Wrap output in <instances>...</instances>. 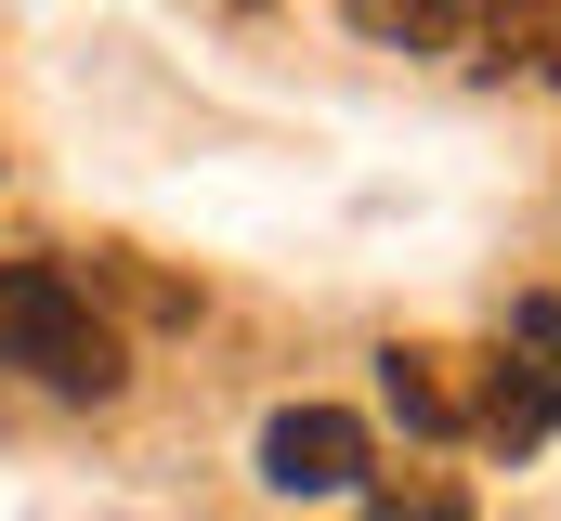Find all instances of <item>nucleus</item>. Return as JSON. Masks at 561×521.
I'll return each instance as SVG.
<instances>
[{"instance_id": "f257e3e1", "label": "nucleus", "mask_w": 561, "mask_h": 521, "mask_svg": "<svg viewBox=\"0 0 561 521\" xmlns=\"http://www.w3.org/2000/svg\"><path fill=\"white\" fill-rule=\"evenodd\" d=\"M0 366L39 391H66V404H118L131 391V339H118V313L92 300V274H66V260H0Z\"/></svg>"}, {"instance_id": "f03ea898", "label": "nucleus", "mask_w": 561, "mask_h": 521, "mask_svg": "<svg viewBox=\"0 0 561 521\" xmlns=\"http://www.w3.org/2000/svg\"><path fill=\"white\" fill-rule=\"evenodd\" d=\"M366 470H379V443H366L353 404H287V417H262V483L275 496H353Z\"/></svg>"}, {"instance_id": "7ed1b4c3", "label": "nucleus", "mask_w": 561, "mask_h": 521, "mask_svg": "<svg viewBox=\"0 0 561 521\" xmlns=\"http://www.w3.org/2000/svg\"><path fill=\"white\" fill-rule=\"evenodd\" d=\"M444 53L457 66H496V79H561V0H431Z\"/></svg>"}, {"instance_id": "20e7f679", "label": "nucleus", "mask_w": 561, "mask_h": 521, "mask_svg": "<svg viewBox=\"0 0 561 521\" xmlns=\"http://www.w3.org/2000/svg\"><path fill=\"white\" fill-rule=\"evenodd\" d=\"M379 391L392 417L431 430V443H470V404H483V352H444V339H392L379 352Z\"/></svg>"}, {"instance_id": "39448f33", "label": "nucleus", "mask_w": 561, "mask_h": 521, "mask_svg": "<svg viewBox=\"0 0 561 521\" xmlns=\"http://www.w3.org/2000/svg\"><path fill=\"white\" fill-rule=\"evenodd\" d=\"M561 430V379H536L523 352H483V404H470V443H549Z\"/></svg>"}, {"instance_id": "423d86ee", "label": "nucleus", "mask_w": 561, "mask_h": 521, "mask_svg": "<svg viewBox=\"0 0 561 521\" xmlns=\"http://www.w3.org/2000/svg\"><path fill=\"white\" fill-rule=\"evenodd\" d=\"M366 496H379V521H470V496L444 470H366Z\"/></svg>"}, {"instance_id": "0eeeda50", "label": "nucleus", "mask_w": 561, "mask_h": 521, "mask_svg": "<svg viewBox=\"0 0 561 521\" xmlns=\"http://www.w3.org/2000/svg\"><path fill=\"white\" fill-rule=\"evenodd\" d=\"M366 39H405V53H444V26H431V0H340Z\"/></svg>"}, {"instance_id": "6e6552de", "label": "nucleus", "mask_w": 561, "mask_h": 521, "mask_svg": "<svg viewBox=\"0 0 561 521\" xmlns=\"http://www.w3.org/2000/svg\"><path fill=\"white\" fill-rule=\"evenodd\" d=\"M510 352H523L536 379H561V300H510Z\"/></svg>"}]
</instances>
